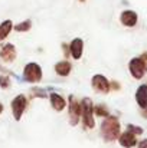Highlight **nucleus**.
Listing matches in <instances>:
<instances>
[{
  "instance_id": "4",
  "label": "nucleus",
  "mask_w": 147,
  "mask_h": 148,
  "mask_svg": "<svg viewBox=\"0 0 147 148\" xmlns=\"http://www.w3.org/2000/svg\"><path fill=\"white\" fill-rule=\"evenodd\" d=\"M23 75H25V79L28 82L35 84V82H39L42 79V69L38 63H29V65H26Z\"/></svg>"
},
{
  "instance_id": "15",
  "label": "nucleus",
  "mask_w": 147,
  "mask_h": 148,
  "mask_svg": "<svg viewBox=\"0 0 147 148\" xmlns=\"http://www.w3.org/2000/svg\"><path fill=\"white\" fill-rule=\"evenodd\" d=\"M12 26H13L12 20H4V22L0 25V40L4 39V38H7V35H9L10 30H12Z\"/></svg>"
},
{
  "instance_id": "2",
  "label": "nucleus",
  "mask_w": 147,
  "mask_h": 148,
  "mask_svg": "<svg viewBox=\"0 0 147 148\" xmlns=\"http://www.w3.org/2000/svg\"><path fill=\"white\" fill-rule=\"evenodd\" d=\"M82 118H84V125L87 128H94L95 122H94V106L91 99L84 98L82 99Z\"/></svg>"
},
{
  "instance_id": "18",
  "label": "nucleus",
  "mask_w": 147,
  "mask_h": 148,
  "mask_svg": "<svg viewBox=\"0 0 147 148\" xmlns=\"http://www.w3.org/2000/svg\"><path fill=\"white\" fill-rule=\"evenodd\" d=\"M9 85H10V79H9V76L1 75V76H0V86L6 89V88H9Z\"/></svg>"
},
{
  "instance_id": "10",
  "label": "nucleus",
  "mask_w": 147,
  "mask_h": 148,
  "mask_svg": "<svg viewBox=\"0 0 147 148\" xmlns=\"http://www.w3.org/2000/svg\"><path fill=\"white\" fill-rule=\"evenodd\" d=\"M0 58L4 60V62H13L14 60V58H16V49H14V46L13 45H10V43H7V45H4L1 50H0Z\"/></svg>"
},
{
  "instance_id": "3",
  "label": "nucleus",
  "mask_w": 147,
  "mask_h": 148,
  "mask_svg": "<svg viewBox=\"0 0 147 148\" xmlns=\"http://www.w3.org/2000/svg\"><path fill=\"white\" fill-rule=\"evenodd\" d=\"M128 68H130L131 75H133L136 79H141L147 71V62L143 58H134V59L130 60Z\"/></svg>"
},
{
  "instance_id": "9",
  "label": "nucleus",
  "mask_w": 147,
  "mask_h": 148,
  "mask_svg": "<svg viewBox=\"0 0 147 148\" xmlns=\"http://www.w3.org/2000/svg\"><path fill=\"white\" fill-rule=\"evenodd\" d=\"M121 19V23L124 26H128V27H133L136 23H137V13L133 12V10H124L120 16Z\"/></svg>"
},
{
  "instance_id": "5",
  "label": "nucleus",
  "mask_w": 147,
  "mask_h": 148,
  "mask_svg": "<svg viewBox=\"0 0 147 148\" xmlns=\"http://www.w3.org/2000/svg\"><path fill=\"white\" fill-rule=\"evenodd\" d=\"M26 103H28V101H26L25 95H17L12 101V111H13V116L16 121H19L22 118V115L26 109Z\"/></svg>"
},
{
  "instance_id": "8",
  "label": "nucleus",
  "mask_w": 147,
  "mask_h": 148,
  "mask_svg": "<svg viewBox=\"0 0 147 148\" xmlns=\"http://www.w3.org/2000/svg\"><path fill=\"white\" fill-rule=\"evenodd\" d=\"M118 141L123 147L126 148H131L134 145H137V138H136V134H133L131 131H127L124 134H120L118 137Z\"/></svg>"
},
{
  "instance_id": "17",
  "label": "nucleus",
  "mask_w": 147,
  "mask_h": 148,
  "mask_svg": "<svg viewBox=\"0 0 147 148\" xmlns=\"http://www.w3.org/2000/svg\"><path fill=\"white\" fill-rule=\"evenodd\" d=\"M30 26H32V22L30 20H25V22L16 25L14 26V30H17V32H28L30 29Z\"/></svg>"
},
{
  "instance_id": "22",
  "label": "nucleus",
  "mask_w": 147,
  "mask_h": 148,
  "mask_svg": "<svg viewBox=\"0 0 147 148\" xmlns=\"http://www.w3.org/2000/svg\"><path fill=\"white\" fill-rule=\"evenodd\" d=\"M143 109H144V112H143V115H144V116H146V118H147V105H146V106H144V108H143Z\"/></svg>"
},
{
  "instance_id": "20",
  "label": "nucleus",
  "mask_w": 147,
  "mask_h": 148,
  "mask_svg": "<svg viewBox=\"0 0 147 148\" xmlns=\"http://www.w3.org/2000/svg\"><path fill=\"white\" fill-rule=\"evenodd\" d=\"M139 148H147V140L141 141V143H140V145H139Z\"/></svg>"
},
{
  "instance_id": "1",
  "label": "nucleus",
  "mask_w": 147,
  "mask_h": 148,
  "mask_svg": "<svg viewBox=\"0 0 147 148\" xmlns=\"http://www.w3.org/2000/svg\"><path fill=\"white\" fill-rule=\"evenodd\" d=\"M101 134L105 141H115L120 137V122L115 116H107L101 124Z\"/></svg>"
},
{
  "instance_id": "21",
  "label": "nucleus",
  "mask_w": 147,
  "mask_h": 148,
  "mask_svg": "<svg viewBox=\"0 0 147 148\" xmlns=\"http://www.w3.org/2000/svg\"><path fill=\"white\" fill-rule=\"evenodd\" d=\"M111 86H114V89H120V85H118L117 82H112V84H111Z\"/></svg>"
},
{
  "instance_id": "23",
  "label": "nucleus",
  "mask_w": 147,
  "mask_h": 148,
  "mask_svg": "<svg viewBox=\"0 0 147 148\" xmlns=\"http://www.w3.org/2000/svg\"><path fill=\"white\" fill-rule=\"evenodd\" d=\"M1 111H3V105L0 103V114H1Z\"/></svg>"
},
{
  "instance_id": "14",
  "label": "nucleus",
  "mask_w": 147,
  "mask_h": 148,
  "mask_svg": "<svg viewBox=\"0 0 147 148\" xmlns=\"http://www.w3.org/2000/svg\"><path fill=\"white\" fill-rule=\"evenodd\" d=\"M55 71L58 75L61 76H66L69 72H71V63L68 60H62V62H58L56 66H55Z\"/></svg>"
},
{
  "instance_id": "12",
  "label": "nucleus",
  "mask_w": 147,
  "mask_h": 148,
  "mask_svg": "<svg viewBox=\"0 0 147 148\" xmlns=\"http://www.w3.org/2000/svg\"><path fill=\"white\" fill-rule=\"evenodd\" d=\"M136 99H137V103H139L141 108H144L147 105V85H141V86L137 89Z\"/></svg>"
},
{
  "instance_id": "6",
  "label": "nucleus",
  "mask_w": 147,
  "mask_h": 148,
  "mask_svg": "<svg viewBox=\"0 0 147 148\" xmlns=\"http://www.w3.org/2000/svg\"><path fill=\"white\" fill-rule=\"evenodd\" d=\"M82 115V106L78 103V101L72 95L69 97V121L72 125H77L79 121V116Z\"/></svg>"
},
{
  "instance_id": "19",
  "label": "nucleus",
  "mask_w": 147,
  "mask_h": 148,
  "mask_svg": "<svg viewBox=\"0 0 147 148\" xmlns=\"http://www.w3.org/2000/svg\"><path fill=\"white\" fill-rule=\"evenodd\" d=\"M128 131H131V132H133V134H136V135L143 134V130H141L140 127H134V125H128Z\"/></svg>"
},
{
  "instance_id": "16",
  "label": "nucleus",
  "mask_w": 147,
  "mask_h": 148,
  "mask_svg": "<svg viewBox=\"0 0 147 148\" xmlns=\"http://www.w3.org/2000/svg\"><path fill=\"white\" fill-rule=\"evenodd\" d=\"M94 114L98 115V116H104V118H107L110 115V112H108L105 105H95L94 106Z\"/></svg>"
},
{
  "instance_id": "11",
  "label": "nucleus",
  "mask_w": 147,
  "mask_h": 148,
  "mask_svg": "<svg viewBox=\"0 0 147 148\" xmlns=\"http://www.w3.org/2000/svg\"><path fill=\"white\" fill-rule=\"evenodd\" d=\"M82 49H84V43L81 39H74L71 43V55L74 59H79L82 56Z\"/></svg>"
},
{
  "instance_id": "7",
  "label": "nucleus",
  "mask_w": 147,
  "mask_h": 148,
  "mask_svg": "<svg viewBox=\"0 0 147 148\" xmlns=\"http://www.w3.org/2000/svg\"><path fill=\"white\" fill-rule=\"evenodd\" d=\"M92 86H94V89L97 91V92H101V94H107L108 91H110V84H108V81H107V78L105 76H102V75H95L94 78H92Z\"/></svg>"
},
{
  "instance_id": "13",
  "label": "nucleus",
  "mask_w": 147,
  "mask_h": 148,
  "mask_svg": "<svg viewBox=\"0 0 147 148\" xmlns=\"http://www.w3.org/2000/svg\"><path fill=\"white\" fill-rule=\"evenodd\" d=\"M50 103L55 108V111H62L65 108V105H66V101L61 95H58V94H52L50 95Z\"/></svg>"
},
{
  "instance_id": "24",
  "label": "nucleus",
  "mask_w": 147,
  "mask_h": 148,
  "mask_svg": "<svg viewBox=\"0 0 147 148\" xmlns=\"http://www.w3.org/2000/svg\"><path fill=\"white\" fill-rule=\"evenodd\" d=\"M79 1H85V0H79Z\"/></svg>"
}]
</instances>
